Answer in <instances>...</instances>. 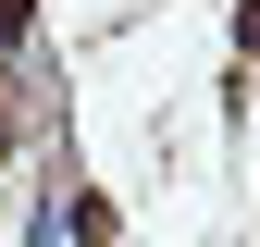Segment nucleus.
Segmentation results:
<instances>
[{
  "label": "nucleus",
  "mask_w": 260,
  "mask_h": 247,
  "mask_svg": "<svg viewBox=\"0 0 260 247\" xmlns=\"http://www.w3.org/2000/svg\"><path fill=\"white\" fill-rule=\"evenodd\" d=\"M236 37H248V50H260V0H248V13H236Z\"/></svg>",
  "instance_id": "nucleus-2"
},
{
  "label": "nucleus",
  "mask_w": 260,
  "mask_h": 247,
  "mask_svg": "<svg viewBox=\"0 0 260 247\" xmlns=\"http://www.w3.org/2000/svg\"><path fill=\"white\" fill-rule=\"evenodd\" d=\"M25 13H38V0H0V50H13V37H25Z\"/></svg>",
  "instance_id": "nucleus-1"
},
{
  "label": "nucleus",
  "mask_w": 260,
  "mask_h": 247,
  "mask_svg": "<svg viewBox=\"0 0 260 247\" xmlns=\"http://www.w3.org/2000/svg\"><path fill=\"white\" fill-rule=\"evenodd\" d=\"M0 148H13V124H0Z\"/></svg>",
  "instance_id": "nucleus-3"
}]
</instances>
